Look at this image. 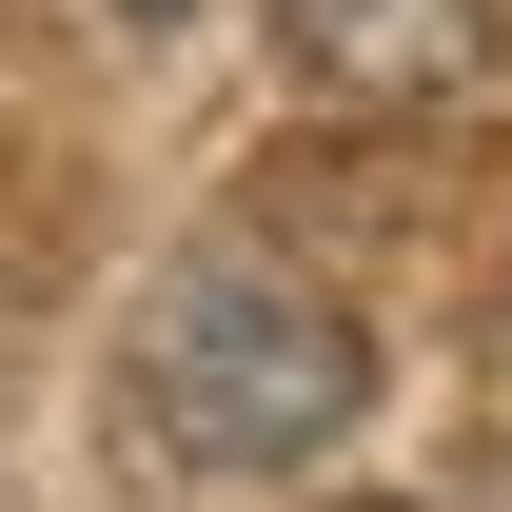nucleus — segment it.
I'll return each instance as SVG.
<instances>
[{"label": "nucleus", "instance_id": "4", "mask_svg": "<svg viewBox=\"0 0 512 512\" xmlns=\"http://www.w3.org/2000/svg\"><path fill=\"white\" fill-rule=\"evenodd\" d=\"M375 512H414V493H375Z\"/></svg>", "mask_w": 512, "mask_h": 512}, {"label": "nucleus", "instance_id": "1", "mask_svg": "<svg viewBox=\"0 0 512 512\" xmlns=\"http://www.w3.org/2000/svg\"><path fill=\"white\" fill-rule=\"evenodd\" d=\"M119 394L178 473H316L375 414V335H355V296L276 276V256H178L119 335Z\"/></svg>", "mask_w": 512, "mask_h": 512}, {"label": "nucleus", "instance_id": "3", "mask_svg": "<svg viewBox=\"0 0 512 512\" xmlns=\"http://www.w3.org/2000/svg\"><path fill=\"white\" fill-rule=\"evenodd\" d=\"M119 20H178V0H119Z\"/></svg>", "mask_w": 512, "mask_h": 512}, {"label": "nucleus", "instance_id": "2", "mask_svg": "<svg viewBox=\"0 0 512 512\" xmlns=\"http://www.w3.org/2000/svg\"><path fill=\"white\" fill-rule=\"evenodd\" d=\"M276 60L296 99L335 119H453V99H493V0H276Z\"/></svg>", "mask_w": 512, "mask_h": 512}]
</instances>
